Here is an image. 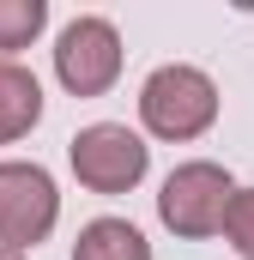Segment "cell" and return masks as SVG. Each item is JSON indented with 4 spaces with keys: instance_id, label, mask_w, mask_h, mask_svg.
Instances as JSON below:
<instances>
[{
    "instance_id": "8",
    "label": "cell",
    "mask_w": 254,
    "mask_h": 260,
    "mask_svg": "<svg viewBox=\"0 0 254 260\" xmlns=\"http://www.w3.org/2000/svg\"><path fill=\"white\" fill-rule=\"evenodd\" d=\"M43 24H49L43 0H0V49H30Z\"/></svg>"
},
{
    "instance_id": "10",
    "label": "cell",
    "mask_w": 254,
    "mask_h": 260,
    "mask_svg": "<svg viewBox=\"0 0 254 260\" xmlns=\"http://www.w3.org/2000/svg\"><path fill=\"white\" fill-rule=\"evenodd\" d=\"M0 260H24V254H12V248H0Z\"/></svg>"
},
{
    "instance_id": "7",
    "label": "cell",
    "mask_w": 254,
    "mask_h": 260,
    "mask_svg": "<svg viewBox=\"0 0 254 260\" xmlns=\"http://www.w3.org/2000/svg\"><path fill=\"white\" fill-rule=\"evenodd\" d=\"M73 260H151V242L127 224V218H97L79 230Z\"/></svg>"
},
{
    "instance_id": "9",
    "label": "cell",
    "mask_w": 254,
    "mask_h": 260,
    "mask_svg": "<svg viewBox=\"0 0 254 260\" xmlns=\"http://www.w3.org/2000/svg\"><path fill=\"white\" fill-rule=\"evenodd\" d=\"M224 236H230V248L242 260H254V188H236L230 206H224V224H218Z\"/></svg>"
},
{
    "instance_id": "6",
    "label": "cell",
    "mask_w": 254,
    "mask_h": 260,
    "mask_svg": "<svg viewBox=\"0 0 254 260\" xmlns=\"http://www.w3.org/2000/svg\"><path fill=\"white\" fill-rule=\"evenodd\" d=\"M37 115H43V85H37V73H24L18 61L0 55V145L18 139V133H30Z\"/></svg>"
},
{
    "instance_id": "3",
    "label": "cell",
    "mask_w": 254,
    "mask_h": 260,
    "mask_svg": "<svg viewBox=\"0 0 254 260\" xmlns=\"http://www.w3.org/2000/svg\"><path fill=\"white\" fill-rule=\"evenodd\" d=\"M55 212H61V194L43 164H0V242L12 254L43 242L55 230Z\"/></svg>"
},
{
    "instance_id": "2",
    "label": "cell",
    "mask_w": 254,
    "mask_h": 260,
    "mask_svg": "<svg viewBox=\"0 0 254 260\" xmlns=\"http://www.w3.org/2000/svg\"><path fill=\"white\" fill-rule=\"evenodd\" d=\"M230 194H236L230 170H218V164H182V170H170V182L157 194V212H164V224L176 236H218Z\"/></svg>"
},
{
    "instance_id": "5",
    "label": "cell",
    "mask_w": 254,
    "mask_h": 260,
    "mask_svg": "<svg viewBox=\"0 0 254 260\" xmlns=\"http://www.w3.org/2000/svg\"><path fill=\"white\" fill-rule=\"evenodd\" d=\"M55 73L73 97H97L115 85L121 73V37L109 18H73L61 30V49H55Z\"/></svg>"
},
{
    "instance_id": "4",
    "label": "cell",
    "mask_w": 254,
    "mask_h": 260,
    "mask_svg": "<svg viewBox=\"0 0 254 260\" xmlns=\"http://www.w3.org/2000/svg\"><path fill=\"white\" fill-rule=\"evenodd\" d=\"M73 176H79L91 194H127V188L145 176V145H139V133L115 127V121H97V127L73 133Z\"/></svg>"
},
{
    "instance_id": "1",
    "label": "cell",
    "mask_w": 254,
    "mask_h": 260,
    "mask_svg": "<svg viewBox=\"0 0 254 260\" xmlns=\"http://www.w3.org/2000/svg\"><path fill=\"white\" fill-rule=\"evenodd\" d=\"M139 115L157 139H194L218 121V85L200 67H157L139 91Z\"/></svg>"
}]
</instances>
